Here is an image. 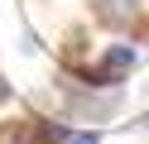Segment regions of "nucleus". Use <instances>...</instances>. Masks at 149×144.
I'll list each match as a JSON object with an SVG mask.
<instances>
[{"label": "nucleus", "mask_w": 149, "mask_h": 144, "mask_svg": "<svg viewBox=\"0 0 149 144\" xmlns=\"http://www.w3.org/2000/svg\"><path fill=\"white\" fill-rule=\"evenodd\" d=\"M130 67H135V48L130 43L106 48V53L96 58V67H91V86H116V77H125Z\"/></svg>", "instance_id": "f257e3e1"}, {"label": "nucleus", "mask_w": 149, "mask_h": 144, "mask_svg": "<svg viewBox=\"0 0 149 144\" xmlns=\"http://www.w3.org/2000/svg\"><path fill=\"white\" fill-rule=\"evenodd\" d=\"M139 15V0H96V19L106 24H130Z\"/></svg>", "instance_id": "f03ea898"}, {"label": "nucleus", "mask_w": 149, "mask_h": 144, "mask_svg": "<svg viewBox=\"0 0 149 144\" xmlns=\"http://www.w3.org/2000/svg\"><path fill=\"white\" fill-rule=\"evenodd\" d=\"M0 144H39V125H34V120L0 125Z\"/></svg>", "instance_id": "7ed1b4c3"}, {"label": "nucleus", "mask_w": 149, "mask_h": 144, "mask_svg": "<svg viewBox=\"0 0 149 144\" xmlns=\"http://www.w3.org/2000/svg\"><path fill=\"white\" fill-rule=\"evenodd\" d=\"M68 144H101V139H96V130H91V134H68Z\"/></svg>", "instance_id": "20e7f679"}, {"label": "nucleus", "mask_w": 149, "mask_h": 144, "mask_svg": "<svg viewBox=\"0 0 149 144\" xmlns=\"http://www.w3.org/2000/svg\"><path fill=\"white\" fill-rule=\"evenodd\" d=\"M0 101H10V82H5V77H0Z\"/></svg>", "instance_id": "39448f33"}]
</instances>
